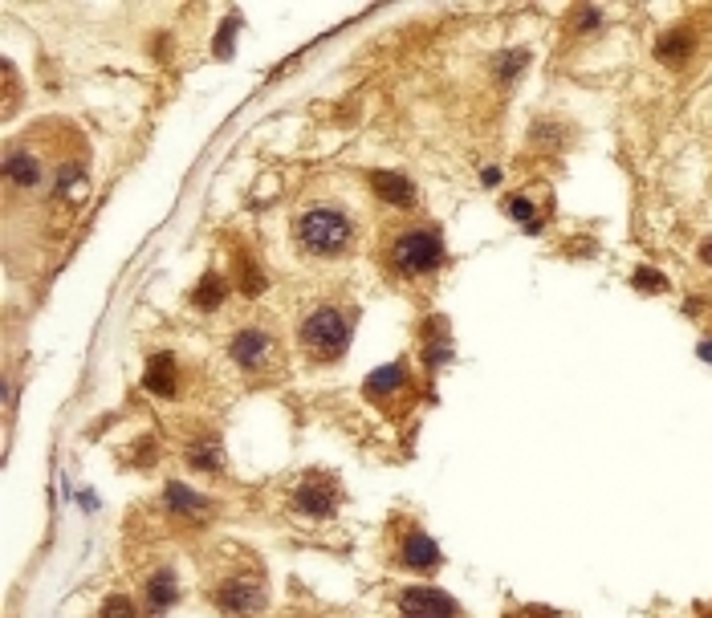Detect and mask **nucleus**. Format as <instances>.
Masks as SVG:
<instances>
[{
	"mask_svg": "<svg viewBox=\"0 0 712 618\" xmlns=\"http://www.w3.org/2000/svg\"><path fill=\"white\" fill-rule=\"evenodd\" d=\"M298 244L306 253H314V257H334V253H342L346 244L354 240V220L342 212V208H334V204H318V208H306L302 216H298Z\"/></svg>",
	"mask_w": 712,
	"mask_h": 618,
	"instance_id": "obj_1",
	"label": "nucleus"
},
{
	"mask_svg": "<svg viewBox=\"0 0 712 618\" xmlns=\"http://www.w3.org/2000/svg\"><path fill=\"white\" fill-rule=\"evenodd\" d=\"M298 338L314 358H342V350L350 346V318L334 305H318L314 314H306Z\"/></svg>",
	"mask_w": 712,
	"mask_h": 618,
	"instance_id": "obj_2",
	"label": "nucleus"
},
{
	"mask_svg": "<svg viewBox=\"0 0 712 618\" xmlns=\"http://www.w3.org/2000/svg\"><path fill=\"white\" fill-rule=\"evenodd\" d=\"M391 261H395V273H403V277L432 273V269H440V261H444V240H440L436 228H407V232H399V240H395Z\"/></svg>",
	"mask_w": 712,
	"mask_h": 618,
	"instance_id": "obj_3",
	"label": "nucleus"
},
{
	"mask_svg": "<svg viewBox=\"0 0 712 618\" xmlns=\"http://www.w3.org/2000/svg\"><path fill=\"white\" fill-rule=\"evenodd\" d=\"M269 602V590L257 574H232L216 586V606L228 614V618H257Z\"/></svg>",
	"mask_w": 712,
	"mask_h": 618,
	"instance_id": "obj_4",
	"label": "nucleus"
},
{
	"mask_svg": "<svg viewBox=\"0 0 712 618\" xmlns=\"http://www.w3.org/2000/svg\"><path fill=\"white\" fill-rule=\"evenodd\" d=\"M399 618H460V606L436 586H407L399 594Z\"/></svg>",
	"mask_w": 712,
	"mask_h": 618,
	"instance_id": "obj_5",
	"label": "nucleus"
},
{
	"mask_svg": "<svg viewBox=\"0 0 712 618\" xmlns=\"http://www.w3.org/2000/svg\"><path fill=\"white\" fill-rule=\"evenodd\" d=\"M293 509L302 517H330L338 509V484L322 472H310L298 488H293Z\"/></svg>",
	"mask_w": 712,
	"mask_h": 618,
	"instance_id": "obj_6",
	"label": "nucleus"
},
{
	"mask_svg": "<svg viewBox=\"0 0 712 618\" xmlns=\"http://www.w3.org/2000/svg\"><path fill=\"white\" fill-rule=\"evenodd\" d=\"M273 354H277V346H273L269 330H261V326H245V330H236V338H232V362H236V366H245V370H261V366H269V362H273Z\"/></svg>",
	"mask_w": 712,
	"mask_h": 618,
	"instance_id": "obj_7",
	"label": "nucleus"
},
{
	"mask_svg": "<svg viewBox=\"0 0 712 618\" xmlns=\"http://www.w3.org/2000/svg\"><path fill=\"white\" fill-rule=\"evenodd\" d=\"M399 566H407V570H436L440 566V545L428 533H420V529L403 533V541H399Z\"/></svg>",
	"mask_w": 712,
	"mask_h": 618,
	"instance_id": "obj_8",
	"label": "nucleus"
},
{
	"mask_svg": "<svg viewBox=\"0 0 712 618\" xmlns=\"http://www.w3.org/2000/svg\"><path fill=\"white\" fill-rule=\"evenodd\" d=\"M143 387L159 399H175V391H180V375H175V358L171 354H155L147 362V375H143Z\"/></svg>",
	"mask_w": 712,
	"mask_h": 618,
	"instance_id": "obj_9",
	"label": "nucleus"
},
{
	"mask_svg": "<svg viewBox=\"0 0 712 618\" xmlns=\"http://www.w3.org/2000/svg\"><path fill=\"white\" fill-rule=\"evenodd\" d=\"M371 188L379 200L395 204V208H411L415 204V188H411V179L399 175V171H375L371 175Z\"/></svg>",
	"mask_w": 712,
	"mask_h": 618,
	"instance_id": "obj_10",
	"label": "nucleus"
},
{
	"mask_svg": "<svg viewBox=\"0 0 712 618\" xmlns=\"http://www.w3.org/2000/svg\"><path fill=\"white\" fill-rule=\"evenodd\" d=\"M163 501H167V509L175 513V517H208L212 513V505L200 497V492H192V488H184V484H167V492H163Z\"/></svg>",
	"mask_w": 712,
	"mask_h": 618,
	"instance_id": "obj_11",
	"label": "nucleus"
},
{
	"mask_svg": "<svg viewBox=\"0 0 712 618\" xmlns=\"http://www.w3.org/2000/svg\"><path fill=\"white\" fill-rule=\"evenodd\" d=\"M5 175L17 183V188H33V183H41V163L29 151H13L5 159Z\"/></svg>",
	"mask_w": 712,
	"mask_h": 618,
	"instance_id": "obj_12",
	"label": "nucleus"
},
{
	"mask_svg": "<svg viewBox=\"0 0 712 618\" xmlns=\"http://www.w3.org/2000/svg\"><path fill=\"white\" fill-rule=\"evenodd\" d=\"M403 383H407V370H403L399 362H391V366L375 370V375L367 379V395H371V399H383V395L403 391Z\"/></svg>",
	"mask_w": 712,
	"mask_h": 618,
	"instance_id": "obj_13",
	"label": "nucleus"
},
{
	"mask_svg": "<svg viewBox=\"0 0 712 618\" xmlns=\"http://www.w3.org/2000/svg\"><path fill=\"white\" fill-rule=\"evenodd\" d=\"M220 460H224V452H220V444H216L212 436L188 444V464H192V468H200V472H216Z\"/></svg>",
	"mask_w": 712,
	"mask_h": 618,
	"instance_id": "obj_14",
	"label": "nucleus"
},
{
	"mask_svg": "<svg viewBox=\"0 0 712 618\" xmlns=\"http://www.w3.org/2000/svg\"><path fill=\"white\" fill-rule=\"evenodd\" d=\"M147 602H151V610H167L171 602H175V574L163 566L159 574H151V582H147Z\"/></svg>",
	"mask_w": 712,
	"mask_h": 618,
	"instance_id": "obj_15",
	"label": "nucleus"
},
{
	"mask_svg": "<svg viewBox=\"0 0 712 618\" xmlns=\"http://www.w3.org/2000/svg\"><path fill=\"white\" fill-rule=\"evenodd\" d=\"M224 293H228L224 277H220V273H204V281L192 289V301H196L200 309H216V305L224 301Z\"/></svg>",
	"mask_w": 712,
	"mask_h": 618,
	"instance_id": "obj_16",
	"label": "nucleus"
},
{
	"mask_svg": "<svg viewBox=\"0 0 712 618\" xmlns=\"http://www.w3.org/2000/svg\"><path fill=\"white\" fill-rule=\"evenodd\" d=\"M98 618H135V602L127 594H110L98 610Z\"/></svg>",
	"mask_w": 712,
	"mask_h": 618,
	"instance_id": "obj_17",
	"label": "nucleus"
},
{
	"mask_svg": "<svg viewBox=\"0 0 712 618\" xmlns=\"http://www.w3.org/2000/svg\"><path fill=\"white\" fill-rule=\"evenodd\" d=\"M688 49H692V37H688V29H684V33H668V37L660 41V49H656V53H660L664 61H676V53L684 57Z\"/></svg>",
	"mask_w": 712,
	"mask_h": 618,
	"instance_id": "obj_18",
	"label": "nucleus"
},
{
	"mask_svg": "<svg viewBox=\"0 0 712 618\" xmlns=\"http://www.w3.org/2000/svg\"><path fill=\"white\" fill-rule=\"evenodd\" d=\"M497 66H501V70H497L501 78H513V74H521V66H525V53H505Z\"/></svg>",
	"mask_w": 712,
	"mask_h": 618,
	"instance_id": "obj_19",
	"label": "nucleus"
},
{
	"mask_svg": "<svg viewBox=\"0 0 712 618\" xmlns=\"http://www.w3.org/2000/svg\"><path fill=\"white\" fill-rule=\"evenodd\" d=\"M509 216H517V220H525L529 228H538V220H533V208H529V200H509Z\"/></svg>",
	"mask_w": 712,
	"mask_h": 618,
	"instance_id": "obj_20",
	"label": "nucleus"
},
{
	"mask_svg": "<svg viewBox=\"0 0 712 618\" xmlns=\"http://www.w3.org/2000/svg\"><path fill=\"white\" fill-rule=\"evenodd\" d=\"M635 285H639V289H664V277L651 273V269H639V273H635Z\"/></svg>",
	"mask_w": 712,
	"mask_h": 618,
	"instance_id": "obj_21",
	"label": "nucleus"
},
{
	"mask_svg": "<svg viewBox=\"0 0 712 618\" xmlns=\"http://www.w3.org/2000/svg\"><path fill=\"white\" fill-rule=\"evenodd\" d=\"M700 261H708V265H712V240H704V244H700Z\"/></svg>",
	"mask_w": 712,
	"mask_h": 618,
	"instance_id": "obj_22",
	"label": "nucleus"
},
{
	"mask_svg": "<svg viewBox=\"0 0 712 618\" xmlns=\"http://www.w3.org/2000/svg\"><path fill=\"white\" fill-rule=\"evenodd\" d=\"M700 358H708V362H712V342H700Z\"/></svg>",
	"mask_w": 712,
	"mask_h": 618,
	"instance_id": "obj_23",
	"label": "nucleus"
}]
</instances>
